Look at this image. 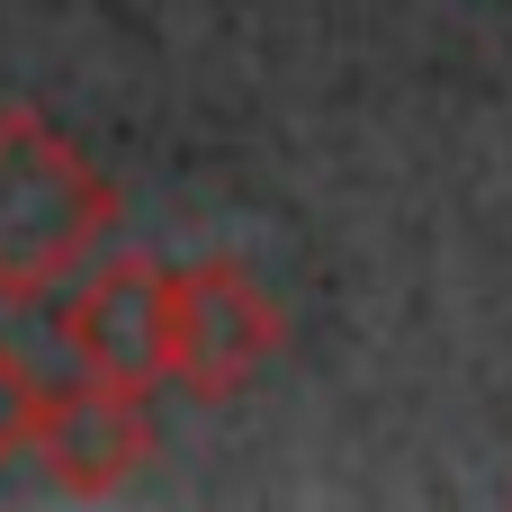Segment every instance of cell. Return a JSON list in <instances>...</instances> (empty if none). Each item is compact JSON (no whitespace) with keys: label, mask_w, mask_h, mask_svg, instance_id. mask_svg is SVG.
I'll use <instances>...</instances> for the list:
<instances>
[{"label":"cell","mask_w":512,"mask_h":512,"mask_svg":"<svg viewBox=\"0 0 512 512\" xmlns=\"http://www.w3.org/2000/svg\"><path fill=\"white\" fill-rule=\"evenodd\" d=\"M27 459L45 468L54 495H117L144 459H153V414L126 387L99 378H45L27 405Z\"/></svg>","instance_id":"4"},{"label":"cell","mask_w":512,"mask_h":512,"mask_svg":"<svg viewBox=\"0 0 512 512\" xmlns=\"http://www.w3.org/2000/svg\"><path fill=\"white\" fill-rule=\"evenodd\" d=\"M108 234H117L108 171L36 108H0V297L9 306L54 297Z\"/></svg>","instance_id":"1"},{"label":"cell","mask_w":512,"mask_h":512,"mask_svg":"<svg viewBox=\"0 0 512 512\" xmlns=\"http://www.w3.org/2000/svg\"><path fill=\"white\" fill-rule=\"evenodd\" d=\"M288 342V315L279 297L243 270V261H189L171 270V378L198 396V405H225L243 396Z\"/></svg>","instance_id":"2"},{"label":"cell","mask_w":512,"mask_h":512,"mask_svg":"<svg viewBox=\"0 0 512 512\" xmlns=\"http://www.w3.org/2000/svg\"><path fill=\"white\" fill-rule=\"evenodd\" d=\"M36 387H45V378L0 342V468H9V459H27V405H36Z\"/></svg>","instance_id":"5"},{"label":"cell","mask_w":512,"mask_h":512,"mask_svg":"<svg viewBox=\"0 0 512 512\" xmlns=\"http://www.w3.org/2000/svg\"><path fill=\"white\" fill-rule=\"evenodd\" d=\"M63 351H72L81 378L153 396L171 378V270L144 261V252L99 261L63 306Z\"/></svg>","instance_id":"3"}]
</instances>
